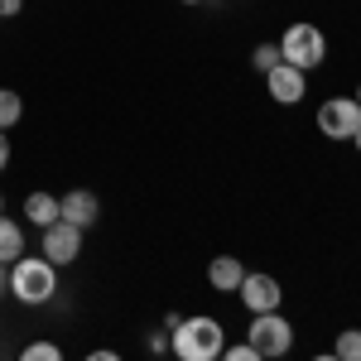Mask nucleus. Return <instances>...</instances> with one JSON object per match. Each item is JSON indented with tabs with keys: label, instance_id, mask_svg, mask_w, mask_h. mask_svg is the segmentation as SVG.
<instances>
[{
	"label": "nucleus",
	"instance_id": "ddd939ff",
	"mask_svg": "<svg viewBox=\"0 0 361 361\" xmlns=\"http://www.w3.org/2000/svg\"><path fill=\"white\" fill-rule=\"evenodd\" d=\"M20 116H25V102H20V92H10V87H0V130H10V126H20Z\"/></svg>",
	"mask_w": 361,
	"mask_h": 361
},
{
	"label": "nucleus",
	"instance_id": "dca6fc26",
	"mask_svg": "<svg viewBox=\"0 0 361 361\" xmlns=\"http://www.w3.org/2000/svg\"><path fill=\"white\" fill-rule=\"evenodd\" d=\"M58 357H63L58 342H29L25 347V361H58Z\"/></svg>",
	"mask_w": 361,
	"mask_h": 361
},
{
	"label": "nucleus",
	"instance_id": "4468645a",
	"mask_svg": "<svg viewBox=\"0 0 361 361\" xmlns=\"http://www.w3.org/2000/svg\"><path fill=\"white\" fill-rule=\"evenodd\" d=\"M333 357H337V361H361V333H357V328L337 333V342H333Z\"/></svg>",
	"mask_w": 361,
	"mask_h": 361
},
{
	"label": "nucleus",
	"instance_id": "6e6552de",
	"mask_svg": "<svg viewBox=\"0 0 361 361\" xmlns=\"http://www.w3.org/2000/svg\"><path fill=\"white\" fill-rule=\"evenodd\" d=\"M265 87H270V97H275L279 106H294V102H304V92H308V73L289 68V63H275L265 73Z\"/></svg>",
	"mask_w": 361,
	"mask_h": 361
},
{
	"label": "nucleus",
	"instance_id": "9d476101",
	"mask_svg": "<svg viewBox=\"0 0 361 361\" xmlns=\"http://www.w3.org/2000/svg\"><path fill=\"white\" fill-rule=\"evenodd\" d=\"M241 279H246V265H241L236 255H217V260L207 265V284H212L217 294H236Z\"/></svg>",
	"mask_w": 361,
	"mask_h": 361
},
{
	"label": "nucleus",
	"instance_id": "a211bd4d",
	"mask_svg": "<svg viewBox=\"0 0 361 361\" xmlns=\"http://www.w3.org/2000/svg\"><path fill=\"white\" fill-rule=\"evenodd\" d=\"M145 347H149L154 357H159V352H169V328H159V333H149V337H145Z\"/></svg>",
	"mask_w": 361,
	"mask_h": 361
},
{
	"label": "nucleus",
	"instance_id": "4be33fe9",
	"mask_svg": "<svg viewBox=\"0 0 361 361\" xmlns=\"http://www.w3.org/2000/svg\"><path fill=\"white\" fill-rule=\"evenodd\" d=\"M352 145H357V154H361V130H357V135H352Z\"/></svg>",
	"mask_w": 361,
	"mask_h": 361
},
{
	"label": "nucleus",
	"instance_id": "f3484780",
	"mask_svg": "<svg viewBox=\"0 0 361 361\" xmlns=\"http://www.w3.org/2000/svg\"><path fill=\"white\" fill-rule=\"evenodd\" d=\"M226 361H265V357H260L250 342H241V347H231V352H226Z\"/></svg>",
	"mask_w": 361,
	"mask_h": 361
},
{
	"label": "nucleus",
	"instance_id": "aec40b11",
	"mask_svg": "<svg viewBox=\"0 0 361 361\" xmlns=\"http://www.w3.org/2000/svg\"><path fill=\"white\" fill-rule=\"evenodd\" d=\"M5 164H10V135L0 130V173H5Z\"/></svg>",
	"mask_w": 361,
	"mask_h": 361
},
{
	"label": "nucleus",
	"instance_id": "423d86ee",
	"mask_svg": "<svg viewBox=\"0 0 361 361\" xmlns=\"http://www.w3.org/2000/svg\"><path fill=\"white\" fill-rule=\"evenodd\" d=\"M78 250H82V226H73V222H63V217H58L54 226H44V231H39V255H49L54 265H73V260H78Z\"/></svg>",
	"mask_w": 361,
	"mask_h": 361
},
{
	"label": "nucleus",
	"instance_id": "f257e3e1",
	"mask_svg": "<svg viewBox=\"0 0 361 361\" xmlns=\"http://www.w3.org/2000/svg\"><path fill=\"white\" fill-rule=\"evenodd\" d=\"M169 352L178 361H212L226 352V333L217 318H207V313H197V318H178L173 328H169Z\"/></svg>",
	"mask_w": 361,
	"mask_h": 361
},
{
	"label": "nucleus",
	"instance_id": "7ed1b4c3",
	"mask_svg": "<svg viewBox=\"0 0 361 361\" xmlns=\"http://www.w3.org/2000/svg\"><path fill=\"white\" fill-rule=\"evenodd\" d=\"M323 58H328V39H323L318 25H289L284 29V39H279V63H289V68H299V73H313V68H323Z\"/></svg>",
	"mask_w": 361,
	"mask_h": 361
},
{
	"label": "nucleus",
	"instance_id": "393cba45",
	"mask_svg": "<svg viewBox=\"0 0 361 361\" xmlns=\"http://www.w3.org/2000/svg\"><path fill=\"white\" fill-rule=\"evenodd\" d=\"M357 102H361V82H357Z\"/></svg>",
	"mask_w": 361,
	"mask_h": 361
},
{
	"label": "nucleus",
	"instance_id": "f03ea898",
	"mask_svg": "<svg viewBox=\"0 0 361 361\" xmlns=\"http://www.w3.org/2000/svg\"><path fill=\"white\" fill-rule=\"evenodd\" d=\"M10 294L20 299V304L39 308V304H54L58 294V265L49 255H20L15 265H10Z\"/></svg>",
	"mask_w": 361,
	"mask_h": 361
},
{
	"label": "nucleus",
	"instance_id": "2eb2a0df",
	"mask_svg": "<svg viewBox=\"0 0 361 361\" xmlns=\"http://www.w3.org/2000/svg\"><path fill=\"white\" fill-rule=\"evenodd\" d=\"M279 63V44H255V54H250V68L255 73H270Z\"/></svg>",
	"mask_w": 361,
	"mask_h": 361
},
{
	"label": "nucleus",
	"instance_id": "412c9836",
	"mask_svg": "<svg viewBox=\"0 0 361 361\" xmlns=\"http://www.w3.org/2000/svg\"><path fill=\"white\" fill-rule=\"evenodd\" d=\"M0 294H10V265L0 260Z\"/></svg>",
	"mask_w": 361,
	"mask_h": 361
},
{
	"label": "nucleus",
	"instance_id": "20e7f679",
	"mask_svg": "<svg viewBox=\"0 0 361 361\" xmlns=\"http://www.w3.org/2000/svg\"><path fill=\"white\" fill-rule=\"evenodd\" d=\"M246 342L260 352V357H284L289 347H294V328H289V318L279 313V308H270V313H250L246 323Z\"/></svg>",
	"mask_w": 361,
	"mask_h": 361
},
{
	"label": "nucleus",
	"instance_id": "b1692460",
	"mask_svg": "<svg viewBox=\"0 0 361 361\" xmlns=\"http://www.w3.org/2000/svg\"><path fill=\"white\" fill-rule=\"evenodd\" d=\"M0 212H5V193H0Z\"/></svg>",
	"mask_w": 361,
	"mask_h": 361
},
{
	"label": "nucleus",
	"instance_id": "5701e85b",
	"mask_svg": "<svg viewBox=\"0 0 361 361\" xmlns=\"http://www.w3.org/2000/svg\"><path fill=\"white\" fill-rule=\"evenodd\" d=\"M178 5H202V0H178Z\"/></svg>",
	"mask_w": 361,
	"mask_h": 361
},
{
	"label": "nucleus",
	"instance_id": "f8f14e48",
	"mask_svg": "<svg viewBox=\"0 0 361 361\" xmlns=\"http://www.w3.org/2000/svg\"><path fill=\"white\" fill-rule=\"evenodd\" d=\"M20 255H25V231H20V222H10V217L0 212V260L15 265Z\"/></svg>",
	"mask_w": 361,
	"mask_h": 361
},
{
	"label": "nucleus",
	"instance_id": "9b49d317",
	"mask_svg": "<svg viewBox=\"0 0 361 361\" xmlns=\"http://www.w3.org/2000/svg\"><path fill=\"white\" fill-rule=\"evenodd\" d=\"M25 217L39 226V231H44V226H54L58 222V197L44 193V188H39V193H29L25 197Z\"/></svg>",
	"mask_w": 361,
	"mask_h": 361
},
{
	"label": "nucleus",
	"instance_id": "39448f33",
	"mask_svg": "<svg viewBox=\"0 0 361 361\" xmlns=\"http://www.w3.org/2000/svg\"><path fill=\"white\" fill-rule=\"evenodd\" d=\"M318 130L328 140H352L361 130V102L357 97H328L318 106Z\"/></svg>",
	"mask_w": 361,
	"mask_h": 361
},
{
	"label": "nucleus",
	"instance_id": "1a4fd4ad",
	"mask_svg": "<svg viewBox=\"0 0 361 361\" xmlns=\"http://www.w3.org/2000/svg\"><path fill=\"white\" fill-rule=\"evenodd\" d=\"M58 217L87 231V226L102 217V202H97V193H92V188H73V193H63V197H58Z\"/></svg>",
	"mask_w": 361,
	"mask_h": 361
},
{
	"label": "nucleus",
	"instance_id": "6ab92c4d",
	"mask_svg": "<svg viewBox=\"0 0 361 361\" xmlns=\"http://www.w3.org/2000/svg\"><path fill=\"white\" fill-rule=\"evenodd\" d=\"M25 10V0H0V20H15Z\"/></svg>",
	"mask_w": 361,
	"mask_h": 361
},
{
	"label": "nucleus",
	"instance_id": "0eeeda50",
	"mask_svg": "<svg viewBox=\"0 0 361 361\" xmlns=\"http://www.w3.org/2000/svg\"><path fill=\"white\" fill-rule=\"evenodd\" d=\"M241 304H246V313H270V308H279V299H284V289H279V279L275 275H250L241 279Z\"/></svg>",
	"mask_w": 361,
	"mask_h": 361
}]
</instances>
